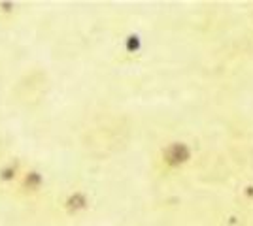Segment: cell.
Returning <instances> with one entry per match:
<instances>
[{"instance_id":"4","label":"cell","mask_w":253,"mask_h":226,"mask_svg":"<svg viewBox=\"0 0 253 226\" xmlns=\"http://www.w3.org/2000/svg\"><path fill=\"white\" fill-rule=\"evenodd\" d=\"M15 4L13 2H0V11H4V13H11V11H15Z\"/></svg>"},{"instance_id":"2","label":"cell","mask_w":253,"mask_h":226,"mask_svg":"<svg viewBox=\"0 0 253 226\" xmlns=\"http://www.w3.org/2000/svg\"><path fill=\"white\" fill-rule=\"evenodd\" d=\"M85 204H87V200H85V196L82 193H72L64 200V207H66L70 213H76V211L84 209Z\"/></svg>"},{"instance_id":"3","label":"cell","mask_w":253,"mask_h":226,"mask_svg":"<svg viewBox=\"0 0 253 226\" xmlns=\"http://www.w3.org/2000/svg\"><path fill=\"white\" fill-rule=\"evenodd\" d=\"M17 172H19V166H17V162L4 164V166L0 168V181H2V183H11V181L17 177Z\"/></svg>"},{"instance_id":"1","label":"cell","mask_w":253,"mask_h":226,"mask_svg":"<svg viewBox=\"0 0 253 226\" xmlns=\"http://www.w3.org/2000/svg\"><path fill=\"white\" fill-rule=\"evenodd\" d=\"M43 185V175L38 170H27L21 177V187L27 193H36Z\"/></svg>"}]
</instances>
